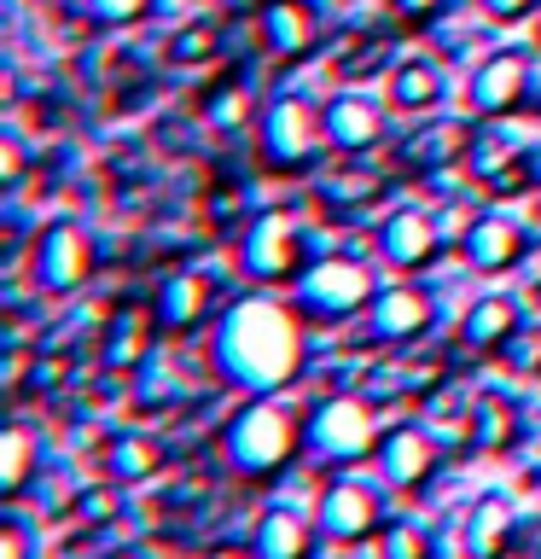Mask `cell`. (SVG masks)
<instances>
[{
    "instance_id": "cell-1",
    "label": "cell",
    "mask_w": 541,
    "mask_h": 559,
    "mask_svg": "<svg viewBox=\"0 0 541 559\" xmlns=\"http://www.w3.org/2000/svg\"><path fill=\"white\" fill-rule=\"evenodd\" d=\"M268 35H274V47L297 52L309 41V12L297 7V0H279V7H268Z\"/></svg>"
},
{
    "instance_id": "cell-2",
    "label": "cell",
    "mask_w": 541,
    "mask_h": 559,
    "mask_svg": "<svg viewBox=\"0 0 541 559\" xmlns=\"http://www.w3.org/2000/svg\"><path fill=\"white\" fill-rule=\"evenodd\" d=\"M87 7H94L99 17H134L140 7H146V0H87Z\"/></svg>"
},
{
    "instance_id": "cell-3",
    "label": "cell",
    "mask_w": 541,
    "mask_h": 559,
    "mask_svg": "<svg viewBox=\"0 0 541 559\" xmlns=\"http://www.w3.org/2000/svg\"><path fill=\"white\" fill-rule=\"evenodd\" d=\"M483 7H489V12H501V17H513V12L530 7V0H483Z\"/></svg>"
}]
</instances>
